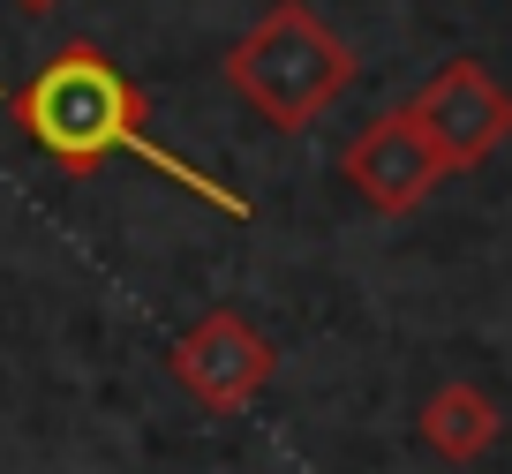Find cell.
Here are the masks:
<instances>
[{"instance_id":"obj_3","label":"cell","mask_w":512,"mask_h":474,"mask_svg":"<svg viewBox=\"0 0 512 474\" xmlns=\"http://www.w3.org/2000/svg\"><path fill=\"white\" fill-rule=\"evenodd\" d=\"M407 113H415L422 136L445 151L452 174H460V166H482V158L512 136V91L482 61H445L415 98H407Z\"/></svg>"},{"instance_id":"obj_1","label":"cell","mask_w":512,"mask_h":474,"mask_svg":"<svg viewBox=\"0 0 512 474\" xmlns=\"http://www.w3.org/2000/svg\"><path fill=\"white\" fill-rule=\"evenodd\" d=\"M8 113H16V128L38 143V151L61 166L68 181L98 174L106 158H144L151 174H166L174 189H189L196 204L226 211V219H249V196L226 189V181L196 174L189 158H174L159 136H151V106L144 91L121 76V68L106 61V53L91 46V38H68V46L46 53V68H38L23 91H8Z\"/></svg>"},{"instance_id":"obj_5","label":"cell","mask_w":512,"mask_h":474,"mask_svg":"<svg viewBox=\"0 0 512 474\" xmlns=\"http://www.w3.org/2000/svg\"><path fill=\"white\" fill-rule=\"evenodd\" d=\"M339 174L362 189V204H377V211H422L437 196V181L452 174L445 166V151H437L430 136H422V121L407 106H392V113H377V121L362 128V136L339 151Z\"/></svg>"},{"instance_id":"obj_2","label":"cell","mask_w":512,"mask_h":474,"mask_svg":"<svg viewBox=\"0 0 512 474\" xmlns=\"http://www.w3.org/2000/svg\"><path fill=\"white\" fill-rule=\"evenodd\" d=\"M226 83L287 136H302L324 106L354 83V46L309 0H272L226 53Z\"/></svg>"},{"instance_id":"obj_4","label":"cell","mask_w":512,"mask_h":474,"mask_svg":"<svg viewBox=\"0 0 512 474\" xmlns=\"http://www.w3.org/2000/svg\"><path fill=\"white\" fill-rule=\"evenodd\" d=\"M272 369H279L272 339L256 332L241 309H211L174 339V377L189 384L211 414H241L264 384H272Z\"/></svg>"},{"instance_id":"obj_8","label":"cell","mask_w":512,"mask_h":474,"mask_svg":"<svg viewBox=\"0 0 512 474\" xmlns=\"http://www.w3.org/2000/svg\"><path fill=\"white\" fill-rule=\"evenodd\" d=\"M0 98H8V91H0Z\"/></svg>"},{"instance_id":"obj_6","label":"cell","mask_w":512,"mask_h":474,"mask_svg":"<svg viewBox=\"0 0 512 474\" xmlns=\"http://www.w3.org/2000/svg\"><path fill=\"white\" fill-rule=\"evenodd\" d=\"M497 437H505V414H497V399L475 392V384H437V392L422 399V444H430L437 459H452V467L482 459Z\"/></svg>"},{"instance_id":"obj_7","label":"cell","mask_w":512,"mask_h":474,"mask_svg":"<svg viewBox=\"0 0 512 474\" xmlns=\"http://www.w3.org/2000/svg\"><path fill=\"white\" fill-rule=\"evenodd\" d=\"M16 8L23 16H46V8H61V0H16Z\"/></svg>"}]
</instances>
